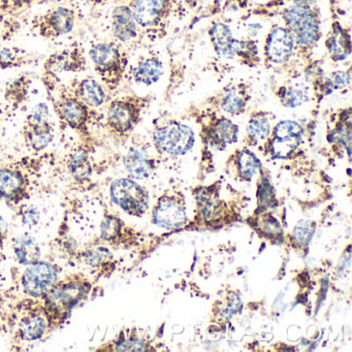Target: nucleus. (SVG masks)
<instances>
[{"mask_svg":"<svg viewBox=\"0 0 352 352\" xmlns=\"http://www.w3.org/2000/svg\"><path fill=\"white\" fill-rule=\"evenodd\" d=\"M88 56L96 76L107 91H114L124 74L126 57L114 43L102 42L91 45Z\"/></svg>","mask_w":352,"mask_h":352,"instance_id":"f257e3e1","label":"nucleus"},{"mask_svg":"<svg viewBox=\"0 0 352 352\" xmlns=\"http://www.w3.org/2000/svg\"><path fill=\"white\" fill-rule=\"evenodd\" d=\"M48 96L60 122L74 131L86 133L90 123L96 120V109L90 108L78 100L67 84L60 82Z\"/></svg>","mask_w":352,"mask_h":352,"instance_id":"f03ea898","label":"nucleus"},{"mask_svg":"<svg viewBox=\"0 0 352 352\" xmlns=\"http://www.w3.org/2000/svg\"><path fill=\"white\" fill-rule=\"evenodd\" d=\"M87 69L85 48L80 43H74L49 55L43 65L42 82L47 94H51L60 83V75L65 73L80 74Z\"/></svg>","mask_w":352,"mask_h":352,"instance_id":"7ed1b4c3","label":"nucleus"},{"mask_svg":"<svg viewBox=\"0 0 352 352\" xmlns=\"http://www.w3.org/2000/svg\"><path fill=\"white\" fill-rule=\"evenodd\" d=\"M76 19L77 14L75 10L60 6L34 17L30 30L41 38L55 41L73 32Z\"/></svg>","mask_w":352,"mask_h":352,"instance_id":"20e7f679","label":"nucleus"},{"mask_svg":"<svg viewBox=\"0 0 352 352\" xmlns=\"http://www.w3.org/2000/svg\"><path fill=\"white\" fill-rule=\"evenodd\" d=\"M26 144L34 151H43L54 138V126L46 102H41L32 109L23 127Z\"/></svg>","mask_w":352,"mask_h":352,"instance_id":"39448f33","label":"nucleus"},{"mask_svg":"<svg viewBox=\"0 0 352 352\" xmlns=\"http://www.w3.org/2000/svg\"><path fill=\"white\" fill-rule=\"evenodd\" d=\"M86 286L76 280L63 281L47 294V309L55 317L69 314L72 309L86 296Z\"/></svg>","mask_w":352,"mask_h":352,"instance_id":"423d86ee","label":"nucleus"},{"mask_svg":"<svg viewBox=\"0 0 352 352\" xmlns=\"http://www.w3.org/2000/svg\"><path fill=\"white\" fill-rule=\"evenodd\" d=\"M111 197L115 204L131 215L140 216L147 211V192L129 179L114 181L111 185Z\"/></svg>","mask_w":352,"mask_h":352,"instance_id":"0eeeda50","label":"nucleus"},{"mask_svg":"<svg viewBox=\"0 0 352 352\" xmlns=\"http://www.w3.org/2000/svg\"><path fill=\"white\" fill-rule=\"evenodd\" d=\"M141 98L124 96L110 102L107 111V125L112 133L124 135L137 122Z\"/></svg>","mask_w":352,"mask_h":352,"instance_id":"6e6552de","label":"nucleus"},{"mask_svg":"<svg viewBox=\"0 0 352 352\" xmlns=\"http://www.w3.org/2000/svg\"><path fill=\"white\" fill-rule=\"evenodd\" d=\"M285 21L300 46H311L318 38V23L308 8L300 6L290 8L286 11Z\"/></svg>","mask_w":352,"mask_h":352,"instance_id":"1a4fd4ad","label":"nucleus"},{"mask_svg":"<svg viewBox=\"0 0 352 352\" xmlns=\"http://www.w3.org/2000/svg\"><path fill=\"white\" fill-rule=\"evenodd\" d=\"M154 140L160 149L173 155H182L195 144L193 131L186 125L173 123L154 133Z\"/></svg>","mask_w":352,"mask_h":352,"instance_id":"9d476101","label":"nucleus"},{"mask_svg":"<svg viewBox=\"0 0 352 352\" xmlns=\"http://www.w3.org/2000/svg\"><path fill=\"white\" fill-rule=\"evenodd\" d=\"M57 283V272L51 263H36L26 270L23 276V286L32 296L48 294Z\"/></svg>","mask_w":352,"mask_h":352,"instance_id":"9b49d317","label":"nucleus"},{"mask_svg":"<svg viewBox=\"0 0 352 352\" xmlns=\"http://www.w3.org/2000/svg\"><path fill=\"white\" fill-rule=\"evenodd\" d=\"M302 127L294 121H282L275 129L272 151L277 157H286L296 149L302 138Z\"/></svg>","mask_w":352,"mask_h":352,"instance_id":"f8f14e48","label":"nucleus"},{"mask_svg":"<svg viewBox=\"0 0 352 352\" xmlns=\"http://www.w3.org/2000/svg\"><path fill=\"white\" fill-rule=\"evenodd\" d=\"M67 86L78 100L92 109L100 108L108 98L106 88L92 77L76 78Z\"/></svg>","mask_w":352,"mask_h":352,"instance_id":"ddd939ff","label":"nucleus"},{"mask_svg":"<svg viewBox=\"0 0 352 352\" xmlns=\"http://www.w3.org/2000/svg\"><path fill=\"white\" fill-rule=\"evenodd\" d=\"M28 175L18 166H0V197L9 199L23 197L28 191Z\"/></svg>","mask_w":352,"mask_h":352,"instance_id":"4468645a","label":"nucleus"},{"mask_svg":"<svg viewBox=\"0 0 352 352\" xmlns=\"http://www.w3.org/2000/svg\"><path fill=\"white\" fill-rule=\"evenodd\" d=\"M154 221L162 228L173 230L182 228L186 223L184 207L175 199H164L153 212Z\"/></svg>","mask_w":352,"mask_h":352,"instance_id":"2eb2a0df","label":"nucleus"},{"mask_svg":"<svg viewBox=\"0 0 352 352\" xmlns=\"http://www.w3.org/2000/svg\"><path fill=\"white\" fill-rule=\"evenodd\" d=\"M111 26L115 38L120 42H129L137 36V22L127 6H118L113 10Z\"/></svg>","mask_w":352,"mask_h":352,"instance_id":"dca6fc26","label":"nucleus"},{"mask_svg":"<svg viewBox=\"0 0 352 352\" xmlns=\"http://www.w3.org/2000/svg\"><path fill=\"white\" fill-rule=\"evenodd\" d=\"M294 50V36L284 28H276L270 34L267 44V54L273 63H282L287 60Z\"/></svg>","mask_w":352,"mask_h":352,"instance_id":"f3484780","label":"nucleus"},{"mask_svg":"<svg viewBox=\"0 0 352 352\" xmlns=\"http://www.w3.org/2000/svg\"><path fill=\"white\" fill-rule=\"evenodd\" d=\"M41 61V55L30 52L20 47H1L0 48V69H20L32 67Z\"/></svg>","mask_w":352,"mask_h":352,"instance_id":"a211bd4d","label":"nucleus"},{"mask_svg":"<svg viewBox=\"0 0 352 352\" xmlns=\"http://www.w3.org/2000/svg\"><path fill=\"white\" fill-rule=\"evenodd\" d=\"M32 84V77L30 74H21L6 84L3 98L13 110L21 108L28 102Z\"/></svg>","mask_w":352,"mask_h":352,"instance_id":"6ab92c4d","label":"nucleus"},{"mask_svg":"<svg viewBox=\"0 0 352 352\" xmlns=\"http://www.w3.org/2000/svg\"><path fill=\"white\" fill-rule=\"evenodd\" d=\"M166 0H133V12L135 22L143 28L153 25L164 9Z\"/></svg>","mask_w":352,"mask_h":352,"instance_id":"aec40b11","label":"nucleus"},{"mask_svg":"<svg viewBox=\"0 0 352 352\" xmlns=\"http://www.w3.org/2000/svg\"><path fill=\"white\" fill-rule=\"evenodd\" d=\"M210 34H211L214 48L217 51L218 54L226 58H230L236 54V52H238L240 43L234 40L228 26L221 23L215 24L212 28Z\"/></svg>","mask_w":352,"mask_h":352,"instance_id":"412c9836","label":"nucleus"},{"mask_svg":"<svg viewBox=\"0 0 352 352\" xmlns=\"http://www.w3.org/2000/svg\"><path fill=\"white\" fill-rule=\"evenodd\" d=\"M162 74V63L154 58H146L140 61L133 69V79L137 83L151 85L158 81Z\"/></svg>","mask_w":352,"mask_h":352,"instance_id":"4be33fe9","label":"nucleus"},{"mask_svg":"<svg viewBox=\"0 0 352 352\" xmlns=\"http://www.w3.org/2000/svg\"><path fill=\"white\" fill-rule=\"evenodd\" d=\"M18 261L22 265H32L38 263L40 258L41 251L38 243L30 236H22L16 239L14 245Z\"/></svg>","mask_w":352,"mask_h":352,"instance_id":"5701e85b","label":"nucleus"},{"mask_svg":"<svg viewBox=\"0 0 352 352\" xmlns=\"http://www.w3.org/2000/svg\"><path fill=\"white\" fill-rule=\"evenodd\" d=\"M124 164L129 174L135 179H145L152 170L151 162L144 152L131 150L124 158Z\"/></svg>","mask_w":352,"mask_h":352,"instance_id":"b1692460","label":"nucleus"},{"mask_svg":"<svg viewBox=\"0 0 352 352\" xmlns=\"http://www.w3.org/2000/svg\"><path fill=\"white\" fill-rule=\"evenodd\" d=\"M69 170L77 180H85L92 174L91 162L85 153L79 152L69 160Z\"/></svg>","mask_w":352,"mask_h":352,"instance_id":"393cba45","label":"nucleus"},{"mask_svg":"<svg viewBox=\"0 0 352 352\" xmlns=\"http://www.w3.org/2000/svg\"><path fill=\"white\" fill-rule=\"evenodd\" d=\"M327 46L329 52L333 55V58L337 60L345 59L349 54V41L341 30H335L333 36L327 41Z\"/></svg>","mask_w":352,"mask_h":352,"instance_id":"a878e982","label":"nucleus"},{"mask_svg":"<svg viewBox=\"0 0 352 352\" xmlns=\"http://www.w3.org/2000/svg\"><path fill=\"white\" fill-rule=\"evenodd\" d=\"M45 329H46V321L42 316L32 317L22 325V337L28 341H34L42 337Z\"/></svg>","mask_w":352,"mask_h":352,"instance_id":"bb28decb","label":"nucleus"},{"mask_svg":"<svg viewBox=\"0 0 352 352\" xmlns=\"http://www.w3.org/2000/svg\"><path fill=\"white\" fill-rule=\"evenodd\" d=\"M41 0H0V15L14 16L22 13Z\"/></svg>","mask_w":352,"mask_h":352,"instance_id":"cd10ccee","label":"nucleus"},{"mask_svg":"<svg viewBox=\"0 0 352 352\" xmlns=\"http://www.w3.org/2000/svg\"><path fill=\"white\" fill-rule=\"evenodd\" d=\"M19 30L20 23L17 18L0 15V47L11 41Z\"/></svg>","mask_w":352,"mask_h":352,"instance_id":"c85d7f7f","label":"nucleus"},{"mask_svg":"<svg viewBox=\"0 0 352 352\" xmlns=\"http://www.w3.org/2000/svg\"><path fill=\"white\" fill-rule=\"evenodd\" d=\"M238 164L241 175L246 179H250L251 177L254 176L261 166L254 154L251 153L248 150H245L240 154Z\"/></svg>","mask_w":352,"mask_h":352,"instance_id":"c756f323","label":"nucleus"},{"mask_svg":"<svg viewBox=\"0 0 352 352\" xmlns=\"http://www.w3.org/2000/svg\"><path fill=\"white\" fill-rule=\"evenodd\" d=\"M215 135L219 141L223 143H234L238 139V127L230 121L223 119L218 123L215 129Z\"/></svg>","mask_w":352,"mask_h":352,"instance_id":"7c9ffc66","label":"nucleus"},{"mask_svg":"<svg viewBox=\"0 0 352 352\" xmlns=\"http://www.w3.org/2000/svg\"><path fill=\"white\" fill-rule=\"evenodd\" d=\"M248 131L255 140L265 139L270 133L269 121L263 117H255L249 123Z\"/></svg>","mask_w":352,"mask_h":352,"instance_id":"2f4dec72","label":"nucleus"},{"mask_svg":"<svg viewBox=\"0 0 352 352\" xmlns=\"http://www.w3.org/2000/svg\"><path fill=\"white\" fill-rule=\"evenodd\" d=\"M307 98H308V94L304 88H290V89L285 90L282 100L286 107L294 108V107L302 104Z\"/></svg>","mask_w":352,"mask_h":352,"instance_id":"473e14b6","label":"nucleus"},{"mask_svg":"<svg viewBox=\"0 0 352 352\" xmlns=\"http://www.w3.org/2000/svg\"><path fill=\"white\" fill-rule=\"evenodd\" d=\"M244 98H243L242 94H239L236 90L230 91V94L226 96L223 104H222L224 111L232 113V114H236V113L240 112V111L244 108Z\"/></svg>","mask_w":352,"mask_h":352,"instance_id":"72a5a7b5","label":"nucleus"},{"mask_svg":"<svg viewBox=\"0 0 352 352\" xmlns=\"http://www.w3.org/2000/svg\"><path fill=\"white\" fill-rule=\"evenodd\" d=\"M314 234V226L310 221H304L298 223L294 228V236L296 242L300 245H306L310 242Z\"/></svg>","mask_w":352,"mask_h":352,"instance_id":"f704fd0d","label":"nucleus"},{"mask_svg":"<svg viewBox=\"0 0 352 352\" xmlns=\"http://www.w3.org/2000/svg\"><path fill=\"white\" fill-rule=\"evenodd\" d=\"M120 223L114 217H108L102 224V236L106 240H112L118 234Z\"/></svg>","mask_w":352,"mask_h":352,"instance_id":"c9c22d12","label":"nucleus"},{"mask_svg":"<svg viewBox=\"0 0 352 352\" xmlns=\"http://www.w3.org/2000/svg\"><path fill=\"white\" fill-rule=\"evenodd\" d=\"M261 230H263V232L270 234V236L280 234L282 232L279 222L272 216H267L261 220Z\"/></svg>","mask_w":352,"mask_h":352,"instance_id":"e433bc0d","label":"nucleus"},{"mask_svg":"<svg viewBox=\"0 0 352 352\" xmlns=\"http://www.w3.org/2000/svg\"><path fill=\"white\" fill-rule=\"evenodd\" d=\"M145 349L144 344L141 341H125L119 344L117 350H122V351H142Z\"/></svg>","mask_w":352,"mask_h":352,"instance_id":"4c0bfd02","label":"nucleus"},{"mask_svg":"<svg viewBox=\"0 0 352 352\" xmlns=\"http://www.w3.org/2000/svg\"><path fill=\"white\" fill-rule=\"evenodd\" d=\"M347 82V76L342 73V72H338V73L333 74V79H331V84H333L335 88L343 87Z\"/></svg>","mask_w":352,"mask_h":352,"instance_id":"58836bf2","label":"nucleus"},{"mask_svg":"<svg viewBox=\"0 0 352 352\" xmlns=\"http://www.w3.org/2000/svg\"><path fill=\"white\" fill-rule=\"evenodd\" d=\"M25 214H28V216L24 215V221L32 222V223H36L38 221V219H34V215H38V212H34V209L28 210Z\"/></svg>","mask_w":352,"mask_h":352,"instance_id":"ea45409f","label":"nucleus"},{"mask_svg":"<svg viewBox=\"0 0 352 352\" xmlns=\"http://www.w3.org/2000/svg\"><path fill=\"white\" fill-rule=\"evenodd\" d=\"M296 1L298 6H300V7H307V6L314 3V0H296Z\"/></svg>","mask_w":352,"mask_h":352,"instance_id":"a19ab883","label":"nucleus"},{"mask_svg":"<svg viewBox=\"0 0 352 352\" xmlns=\"http://www.w3.org/2000/svg\"><path fill=\"white\" fill-rule=\"evenodd\" d=\"M108 0H89V3H91L92 6H102L104 3H106Z\"/></svg>","mask_w":352,"mask_h":352,"instance_id":"79ce46f5","label":"nucleus"},{"mask_svg":"<svg viewBox=\"0 0 352 352\" xmlns=\"http://www.w3.org/2000/svg\"><path fill=\"white\" fill-rule=\"evenodd\" d=\"M1 114H3V111H1V108H0V116H1Z\"/></svg>","mask_w":352,"mask_h":352,"instance_id":"37998d69","label":"nucleus"}]
</instances>
